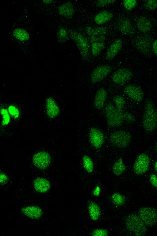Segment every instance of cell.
I'll return each mask as SVG.
<instances>
[{"label": "cell", "mask_w": 157, "mask_h": 236, "mask_svg": "<svg viewBox=\"0 0 157 236\" xmlns=\"http://www.w3.org/2000/svg\"><path fill=\"white\" fill-rule=\"evenodd\" d=\"M143 120L144 128L148 132L153 131L157 124V112L154 105L150 100L147 101Z\"/></svg>", "instance_id": "cell-1"}, {"label": "cell", "mask_w": 157, "mask_h": 236, "mask_svg": "<svg viewBox=\"0 0 157 236\" xmlns=\"http://www.w3.org/2000/svg\"><path fill=\"white\" fill-rule=\"evenodd\" d=\"M105 112L107 122L110 126L116 127L122 124L124 114L121 109L109 104L106 106Z\"/></svg>", "instance_id": "cell-2"}, {"label": "cell", "mask_w": 157, "mask_h": 236, "mask_svg": "<svg viewBox=\"0 0 157 236\" xmlns=\"http://www.w3.org/2000/svg\"><path fill=\"white\" fill-rule=\"evenodd\" d=\"M126 225L128 229L137 235H141L146 230L145 224L139 216L131 214L127 218Z\"/></svg>", "instance_id": "cell-3"}, {"label": "cell", "mask_w": 157, "mask_h": 236, "mask_svg": "<svg viewBox=\"0 0 157 236\" xmlns=\"http://www.w3.org/2000/svg\"><path fill=\"white\" fill-rule=\"evenodd\" d=\"M71 37L77 47L80 54L84 59H86L89 55V45L86 39L80 33L75 31L70 32Z\"/></svg>", "instance_id": "cell-4"}, {"label": "cell", "mask_w": 157, "mask_h": 236, "mask_svg": "<svg viewBox=\"0 0 157 236\" xmlns=\"http://www.w3.org/2000/svg\"><path fill=\"white\" fill-rule=\"evenodd\" d=\"M131 136L128 132L124 131H118L112 133L110 137L112 143L115 146L123 148L127 147L129 144Z\"/></svg>", "instance_id": "cell-5"}, {"label": "cell", "mask_w": 157, "mask_h": 236, "mask_svg": "<svg viewBox=\"0 0 157 236\" xmlns=\"http://www.w3.org/2000/svg\"><path fill=\"white\" fill-rule=\"evenodd\" d=\"M139 216L145 223L149 226L154 225L157 221V212L154 209L149 207H143L139 211Z\"/></svg>", "instance_id": "cell-6"}, {"label": "cell", "mask_w": 157, "mask_h": 236, "mask_svg": "<svg viewBox=\"0 0 157 236\" xmlns=\"http://www.w3.org/2000/svg\"><path fill=\"white\" fill-rule=\"evenodd\" d=\"M150 164V159L148 156L144 153L139 155L137 157L134 165L133 170L137 174H142L148 170Z\"/></svg>", "instance_id": "cell-7"}, {"label": "cell", "mask_w": 157, "mask_h": 236, "mask_svg": "<svg viewBox=\"0 0 157 236\" xmlns=\"http://www.w3.org/2000/svg\"><path fill=\"white\" fill-rule=\"evenodd\" d=\"M111 68L108 65L100 66L94 69L91 75V81L92 83L98 82L106 77L110 72Z\"/></svg>", "instance_id": "cell-8"}, {"label": "cell", "mask_w": 157, "mask_h": 236, "mask_svg": "<svg viewBox=\"0 0 157 236\" xmlns=\"http://www.w3.org/2000/svg\"><path fill=\"white\" fill-rule=\"evenodd\" d=\"M132 73L129 70L123 68L117 71L112 77V80L116 84L122 85L128 82L132 77Z\"/></svg>", "instance_id": "cell-9"}, {"label": "cell", "mask_w": 157, "mask_h": 236, "mask_svg": "<svg viewBox=\"0 0 157 236\" xmlns=\"http://www.w3.org/2000/svg\"><path fill=\"white\" fill-rule=\"evenodd\" d=\"M124 91L128 96L135 101L141 102L143 99V92L140 88L137 86L132 85H128L124 88Z\"/></svg>", "instance_id": "cell-10"}, {"label": "cell", "mask_w": 157, "mask_h": 236, "mask_svg": "<svg viewBox=\"0 0 157 236\" xmlns=\"http://www.w3.org/2000/svg\"><path fill=\"white\" fill-rule=\"evenodd\" d=\"M33 161L37 167L40 169H44L49 165L50 161V158L47 153L41 151L33 156Z\"/></svg>", "instance_id": "cell-11"}, {"label": "cell", "mask_w": 157, "mask_h": 236, "mask_svg": "<svg viewBox=\"0 0 157 236\" xmlns=\"http://www.w3.org/2000/svg\"><path fill=\"white\" fill-rule=\"evenodd\" d=\"M89 137L91 143L96 148H99L102 145L104 140V135L98 129L92 128L90 132Z\"/></svg>", "instance_id": "cell-12"}, {"label": "cell", "mask_w": 157, "mask_h": 236, "mask_svg": "<svg viewBox=\"0 0 157 236\" xmlns=\"http://www.w3.org/2000/svg\"><path fill=\"white\" fill-rule=\"evenodd\" d=\"M122 44V41L120 39H117L115 40L106 51V59L110 60L114 58L121 50Z\"/></svg>", "instance_id": "cell-13"}, {"label": "cell", "mask_w": 157, "mask_h": 236, "mask_svg": "<svg viewBox=\"0 0 157 236\" xmlns=\"http://www.w3.org/2000/svg\"><path fill=\"white\" fill-rule=\"evenodd\" d=\"M113 15V13L109 11H102L95 15L94 18V21L98 25H102L110 20Z\"/></svg>", "instance_id": "cell-14"}, {"label": "cell", "mask_w": 157, "mask_h": 236, "mask_svg": "<svg viewBox=\"0 0 157 236\" xmlns=\"http://www.w3.org/2000/svg\"><path fill=\"white\" fill-rule=\"evenodd\" d=\"M107 96V92L103 88H100L97 92L94 101L95 107L98 109L104 106Z\"/></svg>", "instance_id": "cell-15"}, {"label": "cell", "mask_w": 157, "mask_h": 236, "mask_svg": "<svg viewBox=\"0 0 157 236\" xmlns=\"http://www.w3.org/2000/svg\"><path fill=\"white\" fill-rule=\"evenodd\" d=\"M34 187L36 190L40 192H44L50 188L49 182L46 179L41 178L36 179L34 181Z\"/></svg>", "instance_id": "cell-16"}, {"label": "cell", "mask_w": 157, "mask_h": 236, "mask_svg": "<svg viewBox=\"0 0 157 236\" xmlns=\"http://www.w3.org/2000/svg\"><path fill=\"white\" fill-rule=\"evenodd\" d=\"M119 30L126 35H130L134 32V29L131 22L128 20L123 18L120 20L118 24Z\"/></svg>", "instance_id": "cell-17"}, {"label": "cell", "mask_w": 157, "mask_h": 236, "mask_svg": "<svg viewBox=\"0 0 157 236\" xmlns=\"http://www.w3.org/2000/svg\"><path fill=\"white\" fill-rule=\"evenodd\" d=\"M46 106L47 113L50 117L53 118L59 113V108L52 99L48 98L47 100Z\"/></svg>", "instance_id": "cell-18"}, {"label": "cell", "mask_w": 157, "mask_h": 236, "mask_svg": "<svg viewBox=\"0 0 157 236\" xmlns=\"http://www.w3.org/2000/svg\"><path fill=\"white\" fill-rule=\"evenodd\" d=\"M136 26L140 31L144 33L149 31L152 27L151 23L149 20L144 16L140 17L138 19Z\"/></svg>", "instance_id": "cell-19"}, {"label": "cell", "mask_w": 157, "mask_h": 236, "mask_svg": "<svg viewBox=\"0 0 157 236\" xmlns=\"http://www.w3.org/2000/svg\"><path fill=\"white\" fill-rule=\"evenodd\" d=\"M22 212L27 216L33 218H39L42 214V211L38 207L28 206L22 209Z\"/></svg>", "instance_id": "cell-20"}, {"label": "cell", "mask_w": 157, "mask_h": 236, "mask_svg": "<svg viewBox=\"0 0 157 236\" xmlns=\"http://www.w3.org/2000/svg\"><path fill=\"white\" fill-rule=\"evenodd\" d=\"M88 210L91 219L94 221L97 220L100 214V210L98 205L92 201L88 204Z\"/></svg>", "instance_id": "cell-21"}, {"label": "cell", "mask_w": 157, "mask_h": 236, "mask_svg": "<svg viewBox=\"0 0 157 236\" xmlns=\"http://www.w3.org/2000/svg\"><path fill=\"white\" fill-rule=\"evenodd\" d=\"M59 12L62 16L68 18L73 16L75 13V10L71 3L67 2L60 7Z\"/></svg>", "instance_id": "cell-22"}, {"label": "cell", "mask_w": 157, "mask_h": 236, "mask_svg": "<svg viewBox=\"0 0 157 236\" xmlns=\"http://www.w3.org/2000/svg\"><path fill=\"white\" fill-rule=\"evenodd\" d=\"M86 33L90 36H104L107 32V29L102 27L87 26L85 29Z\"/></svg>", "instance_id": "cell-23"}, {"label": "cell", "mask_w": 157, "mask_h": 236, "mask_svg": "<svg viewBox=\"0 0 157 236\" xmlns=\"http://www.w3.org/2000/svg\"><path fill=\"white\" fill-rule=\"evenodd\" d=\"M126 167L121 158H120L116 162L113 167V173L116 175H119L125 171Z\"/></svg>", "instance_id": "cell-24"}, {"label": "cell", "mask_w": 157, "mask_h": 236, "mask_svg": "<svg viewBox=\"0 0 157 236\" xmlns=\"http://www.w3.org/2000/svg\"><path fill=\"white\" fill-rule=\"evenodd\" d=\"M103 42H93L91 44V50L93 55L96 56L99 55L104 47Z\"/></svg>", "instance_id": "cell-25"}, {"label": "cell", "mask_w": 157, "mask_h": 236, "mask_svg": "<svg viewBox=\"0 0 157 236\" xmlns=\"http://www.w3.org/2000/svg\"><path fill=\"white\" fill-rule=\"evenodd\" d=\"M83 164L84 168L89 173L92 172L94 168V164L91 159L88 156L85 155L82 158Z\"/></svg>", "instance_id": "cell-26"}, {"label": "cell", "mask_w": 157, "mask_h": 236, "mask_svg": "<svg viewBox=\"0 0 157 236\" xmlns=\"http://www.w3.org/2000/svg\"><path fill=\"white\" fill-rule=\"evenodd\" d=\"M13 34L17 39L21 41L26 40L29 37L27 32L21 29L18 28L16 29L13 32Z\"/></svg>", "instance_id": "cell-27"}, {"label": "cell", "mask_w": 157, "mask_h": 236, "mask_svg": "<svg viewBox=\"0 0 157 236\" xmlns=\"http://www.w3.org/2000/svg\"><path fill=\"white\" fill-rule=\"evenodd\" d=\"M111 198L113 203L117 206L122 205L125 202L124 197L118 193H115L113 194Z\"/></svg>", "instance_id": "cell-28"}, {"label": "cell", "mask_w": 157, "mask_h": 236, "mask_svg": "<svg viewBox=\"0 0 157 236\" xmlns=\"http://www.w3.org/2000/svg\"><path fill=\"white\" fill-rule=\"evenodd\" d=\"M137 4V1L134 0H126L123 1V4L124 8L128 10L134 8Z\"/></svg>", "instance_id": "cell-29"}, {"label": "cell", "mask_w": 157, "mask_h": 236, "mask_svg": "<svg viewBox=\"0 0 157 236\" xmlns=\"http://www.w3.org/2000/svg\"><path fill=\"white\" fill-rule=\"evenodd\" d=\"M58 37L60 42H63L66 41L68 38L67 30L63 28L60 29L58 33Z\"/></svg>", "instance_id": "cell-30"}, {"label": "cell", "mask_w": 157, "mask_h": 236, "mask_svg": "<svg viewBox=\"0 0 157 236\" xmlns=\"http://www.w3.org/2000/svg\"><path fill=\"white\" fill-rule=\"evenodd\" d=\"M114 101L117 108L121 110L123 108L125 103L123 98L119 96H117L114 97Z\"/></svg>", "instance_id": "cell-31"}, {"label": "cell", "mask_w": 157, "mask_h": 236, "mask_svg": "<svg viewBox=\"0 0 157 236\" xmlns=\"http://www.w3.org/2000/svg\"><path fill=\"white\" fill-rule=\"evenodd\" d=\"M145 6L147 10H154L157 8V0H148L145 3Z\"/></svg>", "instance_id": "cell-32"}, {"label": "cell", "mask_w": 157, "mask_h": 236, "mask_svg": "<svg viewBox=\"0 0 157 236\" xmlns=\"http://www.w3.org/2000/svg\"><path fill=\"white\" fill-rule=\"evenodd\" d=\"M1 112L3 116L2 124L3 125L7 124L10 120V117L7 110L4 108L1 109Z\"/></svg>", "instance_id": "cell-33"}, {"label": "cell", "mask_w": 157, "mask_h": 236, "mask_svg": "<svg viewBox=\"0 0 157 236\" xmlns=\"http://www.w3.org/2000/svg\"><path fill=\"white\" fill-rule=\"evenodd\" d=\"M108 234L107 230L105 229H97L94 230L92 232V235L96 236H106Z\"/></svg>", "instance_id": "cell-34"}, {"label": "cell", "mask_w": 157, "mask_h": 236, "mask_svg": "<svg viewBox=\"0 0 157 236\" xmlns=\"http://www.w3.org/2000/svg\"><path fill=\"white\" fill-rule=\"evenodd\" d=\"M8 111L10 114L14 118H16L18 116L19 111L18 109L14 106H10L8 108Z\"/></svg>", "instance_id": "cell-35"}, {"label": "cell", "mask_w": 157, "mask_h": 236, "mask_svg": "<svg viewBox=\"0 0 157 236\" xmlns=\"http://www.w3.org/2000/svg\"><path fill=\"white\" fill-rule=\"evenodd\" d=\"M90 40L92 43L96 42H103L105 40V37L104 36H90Z\"/></svg>", "instance_id": "cell-36"}, {"label": "cell", "mask_w": 157, "mask_h": 236, "mask_svg": "<svg viewBox=\"0 0 157 236\" xmlns=\"http://www.w3.org/2000/svg\"><path fill=\"white\" fill-rule=\"evenodd\" d=\"M115 1V0H99L97 2V4L99 7H103L113 3Z\"/></svg>", "instance_id": "cell-37"}, {"label": "cell", "mask_w": 157, "mask_h": 236, "mask_svg": "<svg viewBox=\"0 0 157 236\" xmlns=\"http://www.w3.org/2000/svg\"><path fill=\"white\" fill-rule=\"evenodd\" d=\"M149 179L152 185L157 188V176L154 174H152L150 176Z\"/></svg>", "instance_id": "cell-38"}, {"label": "cell", "mask_w": 157, "mask_h": 236, "mask_svg": "<svg viewBox=\"0 0 157 236\" xmlns=\"http://www.w3.org/2000/svg\"><path fill=\"white\" fill-rule=\"evenodd\" d=\"M124 118L129 122H132L134 120V116L129 113H125L123 114Z\"/></svg>", "instance_id": "cell-39"}, {"label": "cell", "mask_w": 157, "mask_h": 236, "mask_svg": "<svg viewBox=\"0 0 157 236\" xmlns=\"http://www.w3.org/2000/svg\"><path fill=\"white\" fill-rule=\"evenodd\" d=\"M101 192V188L99 186H96L94 189L92 194L93 195L96 196H98Z\"/></svg>", "instance_id": "cell-40"}, {"label": "cell", "mask_w": 157, "mask_h": 236, "mask_svg": "<svg viewBox=\"0 0 157 236\" xmlns=\"http://www.w3.org/2000/svg\"><path fill=\"white\" fill-rule=\"evenodd\" d=\"M152 49L154 53L157 56V39L155 40L152 44Z\"/></svg>", "instance_id": "cell-41"}, {"label": "cell", "mask_w": 157, "mask_h": 236, "mask_svg": "<svg viewBox=\"0 0 157 236\" xmlns=\"http://www.w3.org/2000/svg\"><path fill=\"white\" fill-rule=\"evenodd\" d=\"M7 177L5 174H1L0 175L1 183H5L7 180Z\"/></svg>", "instance_id": "cell-42"}, {"label": "cell", "mask_w": 157, "mask_h": 236, "mask_svg": "<svg viewBox=\"0 0 157 236\" xmlns=\"http://www.w3.org/2000/svg\"><path fill=\"white\" fill-rule=\"evenodd\" d=\"M154 167L155 170L157 173V161L155 162L154 165Z\"/></svg>", "instance_id": "cell-43"}, {"label": "cell", "mask_w": 157, "mask_h": 236, "mask_svg": "<svg viewBox=\"0 0 157 236\" xmlns=\"http://www.w3.org/2000/svg\"><path fill=\"white\" fill-rule=\"evenodd\" d=\"M43 1L46 3H50L52 1L50 0H47Z\"/></svg>", "instance_id": "cell-44"}, {"label": "cell", "mask_w": 157, "mask_h": 236, "mask_svg": "<svg viewBox=\"0 0 157 236\" xmlns=\"http://www.w3.org/2000/svg\"><path fill=\"white\" fill-rule=\"evenodd\" d=\"M156 151L157 152V145L156 147Z\"/></svg>", "instance_id": "cell-45"}]
</instances>
